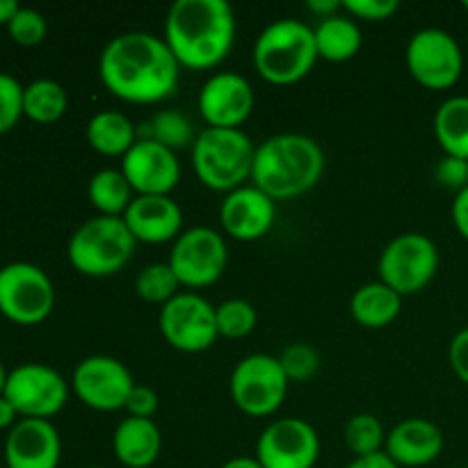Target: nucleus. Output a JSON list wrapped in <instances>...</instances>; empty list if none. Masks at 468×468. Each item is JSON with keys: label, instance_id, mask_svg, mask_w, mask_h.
Returning <instances> with one entry per match:
<instances>
[{"label": "nucleus", "instance_id": "f257e3e1", "mask_svg": "<svg viewBox=\"0 0 468 468\" xmlns=\"http://www.w3.org/2000/svg\"><path fill=\"white\" fill-rule=\"evenodd\" d=\"M105 90L135 105H154L176 91L181 64L163 37L151 32H123L105 44L99 58Z\"/></svg>", "mask_w": 468, "mask_h": 468}, {"label": "nucleus", "instance_id": "f03ea898", "mask_svg": "<svg viewBox=\"0 0 468 468\" xmlns=\"http://www.w3.org/2000/svg\"><path fill=\"white\" fill-rule=\"evenodd\" d=\"M165 44L181 69L218 67L236 39V14L227 0H176L165 21Z\"/></svg>", "mask_w": 468, "mask_h": 468}, {"label": "nucleus", "instance_id": "7ed1b4c3", "mask_svg": "<svg viewBox=\"0 0 468 468\" xmlns=\"http://www.w3.org/2000/svg\"><path fill=\"white\" fill-rule=\"evenodd\" d=\"M323 172L324 154L318 142L300 133H279L256 146L251 183L274 201H283L314 190Z\"/></svg>", "mask_w": 468, "mask_h": 468}, {"label": "nucleus", "instance_id": "20e7f679", "mask_svg": "<svg viewBox=\"0 0 468 468\" xmlns=\"http://www.w3.org/2000/svg\"><path fill=\"white\" fill-rule=\"evenodd\" d=\"M254 67L270 85H295L304 80L318 62L314 27L295 18H279L263 27L254 41Z\"/></svg>", "mask_w": 468, "mask_h": 468}, {"label": "nucleus", "instance_id": "39448f33", "mask_svg": "<svg viewBox=\"0 0 468 468\" xmlns=\"http://www.w3.org/2000/svg\"><path fill=\"white\" fill-rule=\"evenodd\" d=\"M256 146L240 128H204L192 144L197 178L213 192H229L251 181Z\"/></svg>", "mask_w": 468, "mask_h": 468}, {"label": "nucleus", "instance_id": "423d86ee", "mask_svg": "<svg viewBox=\"0 0 468 468\" xmlns=\"http://www.w3.org/2000/svg\"><path fill=\"white\" fill-rule=\"evenodd\" d=\"M137 240L123 218L96 215L73 231L69 240V263L91 279L122 272L135 254Z\"/></svg>", "mask_w": 468, "mask_h": 468}, {"label": "nucleus", "instance_id": "0eeeda50", "mask_svg": "<svg viewBox=\"0 0 468 468\" xmlns=\"http://www.w3.org/2000/svg\"><path fill=\"white\" fill-rule=\"evenodd\" d=\"M291 379L283 373L279 356L250 355L231 373L229 391L231 400L242 414L251 419H268L277 414L286 402Z\"/></svg>", "mask_w": 468, "mask_h": 468}, {"label": "nucleus", "instance_id": "6e6552de", "mask_svg": "<svg viewBox=\"0 0 468 468\" xmlns=\"http://www.w3.org/2000/svg\"><path fill=\"white\" fill-rule=\"evenodd\" d=\"M379 282L400 297L416 295L432 283L439 272V250L423 233H400L379 256Z\"/></svg>", "mask_w": 468, "mask_h": 468}, {"label": "nucleus", "instance_id": "1a4fd4ad", "mask_svg": "<svg viewBox=\"0 0 468 468\" xmlns=\"http://www.w3.org/2000/svg\"><path fill=\"white\" fill-rule=\"evenodd\" d=\"M55 288L48 274L32 263H9L0 268V314L12 323L30 327L53 314Z\"/></svg>", "mask_w": 468, "mask_h": 468}, {"label": "nucleus", "instance_id": "9d476101", "mask_svg": "<svg viewBox=\"0 0 468 468\" xmlns=\"http://www.w3.org/2000/svg\"><path fill=\"white\" fill-rule=\"evenodd\" d=\"M407 69L425 90H451L464 71V53L451 32L441 27H423L407 44Z\"/></svg>", "mask_w": 468, "mask_h": 468}, {"label": "nucleus", "instance_id": "9b49d317", "mask_svg": "<svg viewBox=\"0 0 468 468\" xmlns=\"http://www.w3.org/2000/svg\"><path fill=\"white\" fill-rule=\"evenodd\" d=\"M169 265L186 288H208L219 282L229 263L227 240L210 227H192L174 240Z\"/></svg>", "mask_w": 468, "mask_h": 468}, {"label": "nucleus", "instance_id": "f8f14e48", "mask_svg": "<svg viewBox=\"0 0 468 468\" xmlns=\"http://www.w3.org/2000/svg\"><path fill=\"white\" fill-rule=\"evenodd\" d=\"M160 334L178 352L199 355L219 338L215 306L197 292H178L160 311Z\"/></svg>", "mask_w": 468, "mask_h": 468}, {"label": "nucleus", "instance_id": "ddd939ff", "mask_svg": "<svg viewBox=\"0 0 468 468\" xmlns=\"http://www.w3.org/2000/svg\"><path fill=\"white\" fill-rule=\"evenodd\" d=\"M5 398L21 419L50 420L69 400V384L55 368L44 364H23L9 370Z\"/></svg>", "mask_w": 468, "mask_h": 468}, {"label": "nucleus", "instance_id": "4468645a", "mask_svg": "<svg viewBox=\"0 0 468 468\" xmlns=\"http://www.w3.org/2000/svg\"><path fill=\"white\" fill-rule=\"evenodd\" d=\"M133 375L126 366L114 356L91 355L76 366L71 378V388L78 400L94 411L126 410L131 396Z\"/></svg>", "mask_w": 468, "mask_h": 468}, {"label": "nucleus", "instance_id": "2eb2a0df", "mask_svg": "<svg viewBox=\"0 0 468 468\" xmlns=\"http://www.w3.org/2000/svg\"><path fill=\"white\" fill-rule=\"evenodd\" d=\"M318 457V432L302 419L272 420L256 441V460L263 468H314Z\"/></svg>", "mask_w": 468, "mask_h": 468}, {"label": "nucleus", "instance_id": "dca6fc26", "mask_svg": "<svg viewBox=\"0 0 468 468\" xmlns=\"http://www.w3.org/2000/svg\"><path fill=\"white\" fill-rule=\"evenodd\" d=\"M122 172L135 197H169L181 181L178 155L149 137H140L123 155Z\"/></svg>", "mask_w": 468, "mask_h": 468}, {"label": "nucleus", "instance_id": "f3484780", "mask_svg": "<svg viewBox=\"0 0 468 468\" xmlns=\"http://www.w3.org/2000/svg\"><path fill=\"white\" fill-rule=\"evenodd\" d=\"M197 105L208 128H240L254 112L256 94L245 76L219 71L201 85Z\"/></svg>", "mask_w": 468, "mask_h": 468}, {"label": "nucleus", "instance_id": "a211bd4d", "mask_svg": "<svg viewBox=\"0 0 468 468\" xmlns=\"http://www.w3.org/2000/svg\"><path fill=\"white\" fill-rule=\"evenodd\" d=\"M277 219V204L272 197L250 183L224 195L219 206V222L224 233L238 242H254L272 229Z\"/></svg>", "mask_w": 468, "mask_h": 468}, {"label": "nucleus", "instance_id": "6ab92c4d", "mask_svg": "<svg viewBox=\"0 0 468 468\" xmlns=\"http://www.w3.org/2000/svg\"><path fill=\"white\" fill-rule=\"evenodd\" d=\"M62 439L58 428L44 419H21L5 441L7 468H58Z\"/></svg>", "mask_w": 468, "mask_h": 468}, {"label": "nucleus", "instance_id": "aec40b11", "mask_svg": "<svg viewBox=\"0 0 468 468\" xmlns=\"http://www.w3.org/2000/svg\"><path fill=\"white\" fill-rule=\"evenodd\" d=\"M123 222L137 242L165 245L183 233V210L172 197H135Z\"/></svg>", "mask_w": 468, "mask_h": 468}, {"label": "nucleus", "instance_id": "412c9836", "mask_svg": "<svg viewBox=\"0 0 468 468\" xmlns=\"http://www.w3.org/2000/svg\"><path fill=\"white\" fill-rule=\"evenodd\" d=\"M446 439L441 428L428 419H405L387 434L384 452L400 468H420L441 457Z\"/></svg>", "mask_w": 468, "mask_h": 468}, {"label": "nucleus", "instance_id": "4be33fe9", "mask_svg": "<svg viewBox=\"0 0 468 468\" xmlns=\"http://www.w3.org/2000/svg\"><path fill=\"white\" fill-rule=\"evenodd\" d=\"M112 451L126 468H149L163 452V432L154 419L126 416L112 434Z\"/></svg>", "mask_w": 468, "mask_h": 468}, {"label": "nucleus", "instance_id": "5701e85b", "mask_svg": "<svg viewBox=\"0 0 468 468\" xmlns=\"http://www.w3.org/2000/svg\"><path fill=\"white\" fill-rule=\"evenodd\" d=\"M87 142L91 149L108 158H123L140 137L131 119L117 110H101L87 122Z\"/></svg>", "mask_w": 468, "mask_h": 468}, {"label": "nucleus", "instance_id": "b1692460", "mask_svg": "<svg viewBox=\"0 0 468 468\" xmlns=\"http://www.w3.org/2000/svg\"><path fill=\"white\" fill-rule=\"evenodd\" d=\"M350 311L361 327L384 329L400 315L402 297L382 282L366 283L352 295Z\"/></svg>", "mask_w": 468, "mask_h": 468}, {"label": "nucleus", "instance_id": "393cba45", "mask_svg": "<svg viewBox=\"0 0 468 468\" xmlns=\"http://www.w3.org/2000/svg\"><path fill=\"white\" fill-rule=\"evenodd\" d=\"M314 35L318 58L334 64L352 59L361 50V44H364V37H361L355 18L341 16V14L323 18L318 27H314Z\"/></svg>", "mask_w": 468, "mask_h": 468}, {"label": "nucleus", "instance_id": "a878e982", "mask_svg": "<svg viewBox=\"0 0 468 468\" xmlns=\"http://www.w3.org/2000/svg\"><path fill=\"white\" fill-rule=\"evenodd\" d=\"M434 135L443 154L468 160V96H451L439 105Z\"/></svg>", "mask_w": 468, "mask_h": 468}, {"label": "nucleus", "instance_id": "bb28decb", "mask_svg": "<svg viewBox=\"0 0 468 468\" xmlns=\"http://www.w3.org/2000/svg\"><path fill=\"white\" fill-rule=\"evenodd\" d=\"M87 197L91 206L99 210V215L108 218H123L128 206L133 204V187L126 181L122 169H101L90 178L87 186Z\"/></svg>", "mask_w": 468, "mask_h": 468}, {"label": "nucleus", "instance_id": "cd10ccee", "mask_svg": "<svg viewBox=\"0 0 468 468\" xmlns=\"http://www.w3.org/2000/svg\"><path fill=\"white\" fill-rule=\"evenodd\" d=\"M69 96L59 82L41 78L23 90V114L37 123H55L64 117Z\"/></svg>", "mask_w": 468, "mask_h": 468}, {"label": "nucleus", "instance_id": "c85d7f7f", "mask_svg": "<svg viewBox=\"0 0 468 468\" xmlns=\"http://www.w3.org/2000/svg\"><path fill=\"white\" fill-rule=\"evenodd\" d=\"M387 430H384L382 420L375 414H355L346 423V446L355 457H368L384 452L387 446Z\"/></svg>", "mask_w": 468, "mask_h": 468}, {"label": "nucleus", "instance_id": "c756f323", "mask_svg": "<svg viewBox=\"0 0 468 468\" xmlns=\"http://www.w3.org/2000/svg\"><path fill=\"white\" fill-rule=\"evenodd\" d=\"M146 128H149V133H146L149 140H155L158 144L167 146L174 154H178L181 149H192V144L197 140L190 119L186 114L176 112V110H163V112H158Z\"/></svg>", "mask_w": 468, "mask_h": 468}, {"label": "nucleus", "instance_id": "7c9ffc66", "mask_svg": "<svg viewBox=\"0 0 468 468\" xmlns=\"http://www.w3.org/2000/svg\"><path fill=\"white\" fill-rule=\"evenodd\" d=\"M178 291H181V282H178L169 263L146 265L144 270H140L135 279L137 297L149 302V304L165 306L178 295Z\"/></svg>", "mask_w": 468, "mask_h": 468}, {"label": "nucleus", "instance_id": "2f4dec72", "mask_svg": "<svg viewBox=\"0 0 468 468\" xmlns=\"http://www.w3.org/2000/svg\"><path fill=\"white\" fill-rule=\"evenodd\" d=\"M215 315H218V332L224 338H245L250 336L259 323V314H256L254 304L240 297L222 302L215 306Z\"/></svg>", "mask_w": 468, "mask_h": 468}, {"label": "nucleus", "instance_id": "473e14b6", "mask_svg": "<svg viewBox=\"0 0 468 468\" xmlns=\"http://www.w3.org/2000/svg\"><path fill=\"white\" fill-rule=\"evenodd\" d=\"M279 364L291 382H306L318 373L320 355L309 343H292L279 355Z\"/></svg>", "mask_w": 468, "mask_h": 468}, {"label": "nucleus", "instance_id": "72a5a7b5", "mask_svg": "<svg viewBox=\"0 0 468 468\" xmlns=\"http://www.w3.org/2000/svg\"><path fill=\"white\" fill-rule=\"evenodd\" d=\"M9 37L21 46H37L46 39L48 32V23H46L44 14L37 12L32 7H21L7 26Z\"/></svg>", "mask_w": 468, "mask_h": 468}, {"label": "nucleus", "instance_id": "f704fd0d", "mask_svg": "<svg viewBox=\"0 0 468 468\" xmlns=\"http://www.w3.org/2000/svg\"><path fill=\"white\" fill-rule=\"evenodd\" d=\"M23 90L16 78L0 71V135L12 131L23 117Z\"/></svg>", "mask_w": 468, "mask_h": 468}, {"label": "nucleus", "instance_id": "c9c22d12", "mask_svg": "<svg viewBox=\"0 0 468 468\" xmlns=\"http://www.w3.org/2000/svg\"><path fill=\"white\" fill-rule=\"evenodd\" d=\"M343 9L352 18L379 23L391 18L400 9V3L398 0H343Z\"/></svg>", "mask_w": 468, "mask_h": 468}, {"label": "nucleus", "instance_id": "e433bc0d", "mask_svg": "<svg viewBox=\"0 0 468 468\" xmlns=\"http://www.w3.org/2000/svg\"><path fill=\"white\" fill-rule=\"evenodd\" d=\"M434 176H437L439 186L448 187L457 195L464 187H468V160L455 158V155H443L439 160L437 169H434Z\"/></svg>", "mask_w": 468, "mask_h": 468}, {"label": "nucleus", "instance_id": "4c0bfd02", "mask_svg": "<svg viewBox=\"0 0 468 468\" xmlns=\"http://www.w3.org/2000/svg\"><path fill=\"white\" fill-rule=\"evenodd\" d=\"M158 393L154 388L135 384L126 400V411L133 419H154L155 411H158Z\"/></svg>", "mask_w": 468, "mask_h": 468}, {"label": "nucleus", "instance_id": "58836bf2", "mask_svg": "<svg viewBox=\"0 0 468 468\" xmlns=\"http://www.w3.org/2000/svg\"><path fill=\"white\" fill-rule=\"evenodd\" d=\"M448 361H451L452 373L468 384V327L452 336L451 347H448Z\"/></svg>", "mask_w": 468, "mask_h": 468}, {"label": "nucleus", "instance_id": "ea45409f", "mask_svg": "<svg viewBox=\"0 0 468 468\" xmlns=\"http://www.w3.org/2000/svg\"><path fill=\"white\" fill-rule=\"evenodd\" d=\"M452 224H455L457 233L468 240V187L457 192L455 201H452Z\"/></svg>", "mask_w": 468, "mask_h": 468}, {"label": "nucleus", "instance_id": "a19ab883", "mask_svg": "<svg viewBox=\"0 0 468 468\" xmlns=\"http://www.w3.org/2000/svg\"><path fill=\"white\" fill-rule=\"evenodd\" d=\"M346 468H400L387 452H378V455L368 457H355Z\"/></svg>", "mask_w": 468, "mask_h": 468}, {"label": "nucleus", "instance_id": "79ce46f5", "mask_svg": "<svg viewBox=\"0 0 468 468\" xmlns=\"http://www.w3.org/2000/svg\"><path fill=\"white\" fill-rule=\"evenodd\" d=\"M306 9L320 18H329L336 16V14L341 12L343 3L341 0H309V3H306Z\"/></svg>", "mask_w": 468, "mask_h": 468}, {"label": "nucleus", "instance_id": "37998d69", "mask_svg": "<svg viewBox=\"0 0 468 468\" xmlns=\"http://www.w3.org/2000/svg\"><path fill=\"white\" fill-rule=\"evenodd\" d=\"M18 411L14 410L12 402L0 396V430H12L18 423Z\"/></svg>", "mask_w": 468, "mask_h": 468}, {"label": "nucleus", "instance_id": "c03bdc74", "mask_svg": "<svg viewBox=\"0 0 468 468\" xmlns=\"http://www.w3.org/2000/svg\"><path fill=\"white\" fill-rule=\"evenodd\" d=\"M18 9H21V5L16 0H0V26H9Z\"/></svg>", "mask_w": 468, "mask_h": 468}, {"label": "nucleus", "instance_id": "a18cd8bd", "mask_svg": "<svg viewBox=\"0 0 468 468\" xmlns=\"http://www.w3.org/2000/svg\"><path fill=\"white\" fill-rule=\"evenodd\" d=\"M222 468H263V464H261L256 457L242 455V457H233V460L224 462Z\"/></svg>", "mask_w": 468, "mask_h": 468}, {"label": "nucleus", "instance_id": "49530a36", "mask_svg": "<svg viewBox=\"0 0 468 468\" xmlns=\"http://www.w3.org/2000/svg\"><path fill=\"white\" fill-rule=\"evenodd\" d=\"M7 370H5V366H3V361H0V396H3L5 393V384H7Z\"/></svg>", "mask_w": 468, "mask_h": 468}, {"label": "nucleus", "instance_id": "de8ad7c7", "mask_svg": "<svg viewBox=\"0 0 468 468\" xmlns=\"http://www.w3.org/2000/svg\"><path fill=\"white\" fill-rule=\"evenodd\" d=\"M464 7H466V9H468V0H466V3H464Z\"/></svg>", "mask_w": 468, "mask_h": 468}, {"label": "nucleus", "instance_id": "09e8293b", "mask_svg": "<svg viewBox=\"0 0 468 468\" xmlns=\"http://www.w3.org/2000/svg\"><path fill=\"white\" fill-rule=\"evenodd\" d=\"M90 468H103V466H90Z\"/></svg>", "mask_w": 468, "mask_h": 468}, {"label": "nucleus", "instance_id": "8fccbe9b", "mask_svg": "<svg viewBox=\"0 0 468 468\" xmlns=\"http://www.w3.org/2000/svg\"><path fill=\"white\" fill-rule=\"evenodd\" d=\"M455 468H468V466H455Z\"/></svg>", "mask_w": 468, "mask_h": 468}]
</instances>
